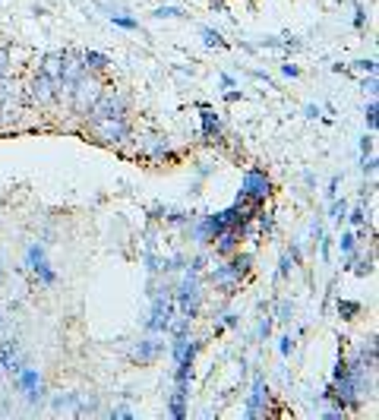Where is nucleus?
I'll list each match as a JSON object with an SVG mask.
<instances>
[{
    "instance_id": "1",
    "label": "nucleus",
    "mask_w": 379,
    "mask_h": 420,
    "mask_svg": "<svg viewBox=\"0 0 379 420\" xmlns=\"http://www.w3.org/2000/svg\"><path fill=\"white\" fill-rule=\"evenodd\" d=\"M89 130H92V136H98L101 142H107V146H120V142L130 139V124H127V117L89 120Z\"/></svg>"
},
{
    "instance_id": "2",
    "label": "nucleus",
    "mask_w": 379,
    "mask_h": 420,
    "mask_svg": "<svg viewBox=\"0 0 379 420\" xmlns=\"http://www.w3.org/2000/svg\"><path fill=\"white\" fill-rule=\"evenodd\" d=\"M98 95H101V83H98L95 76H89V73H86V76L76 79V83H73V89H70V105H73V111L86 117V114L92 111V105L98 101Z\"/></svg>"
},
{
    "instance_id": "3",
    "label": "nucleus",
    "mask_w": 379,
    "mask_h": 420,
    "mask_svg": "<svg viewBox=\"0 0 379 420\" xmlns=\"http://www.w3.org/2000/svg\"><path fill=\"white\" fill-rule=\"evenodd\" d=\"M127 114V98L120 95L117 89H101L98 101L92 105V111L86 114L89 120H98V117H124Z\"/></svg>"
},
{
    "instance_id": "4",
    "label": "nucleus",
    "mask_w": 379,
    "mask_h": 420,
    "mask_svg": "<svg viewBox=\"0 0 379 420\" xmlns=\"http://www.w3.org/2000/svg\"><path fill=\"white\" fill-rule=\"evenodd\" d=\"M269 193H272V184H269L266 171H260V168H250V171L243 174L240 196H243L247 202H262Z\"/></svg>"
},
{
    "instance_id": "5",
    "label": "nucleus",
    "mask_w": 379,
    "mask_h": 420,
    "mask_svg": "<svg viewBox=\"0 0 379 420\" xmlns=\"http://www.w3.org/2000/svg\"><path fill=\"white\" fill-rule=\"evenodd\" d=\"M29 101L32 105H38V107L54 105V101H57V83H54L51 76H45V73H38V76L32 79V86H29Z\"/></svg>"
},
{
    "instance_id": "6",
    "label": "nucleus",
    "mask_w": 379,
    "mask_h": 420,
    "mask_svg": "<svg viewBox=\"0 0 379 420\" xmlns=\"http://www.w3.org/2000/svg\"><path fill=\"white\" fill-rule=\"evenodd\" d=\"M247 266H250V256H237L231 266L215 269V272H212V284H218V288H234V284L243 279Z\"/></svg>"
},
{
    "instance_id": "7",
    "label": "nucleus",
    "mask_w": 379,
    "mask_h": 420,
    "mask_svg": "<svg viewBox=\"0 0 379 420\" xmlns=\"http://www.w3.org/2000/svg\"><path fill=\"white\" fill-rule=\"evenodd\" d=\"M29 266H32V275H35L42 284H54V279H57L54 269L47 266V256H45L42 243H32V247H29Z\"/></svg>"
},
{
    "instance_id": "8",
    "label": "nucleus",
    "mask_w": 379,
    "mask_h": 420,
    "mask_svg": "<svg viewBox=\"0 0 379 420\" xmlns=\"http://www.w3.org/2000/svg\"><path fill=\"white\" fill-rule=\"evenodd\" d=\"M180 310H184V316H190L193 320L196 310H199V284H196L193 275H187V281L180 284Z\"/></svg>"
},
{
    "instance_id": "9",
    "label": "nucleus",
    "mask_w": 379,
    "mask_h": 420,
    "mask_svg": "<svg viewBox=\"0 0 379 420\" xmlns=\"http://www.w3.org/2000/svg\"><path fill=\"white\" fill-rule=\"evenodd\" d=\"M171 326V301L165 297H155V310H152V320H148V329L152 332H161Z\"/></svg>"
},
{
    "instance_id": "10",
    "label": "nucleus",
    "mask_w": 379,
    "mask_h": 420,
    "mask_svg": "<svg viewBox=\"0 0 379 420\" xmlns=\"http://www.w3.org/2000/svg\"><path fill=\"white\" fill-rule=\"evenodd\" d=\"M16 383H19V389H23L25 395L32 398V402L42 395V376H38V370H19V373H16Z\"/></svg>"
},
{
    "instance_id": "11",
    "label": "nucleus",
    "mask_w": 379,
    "mask_h": 420,
    "mask_svg": "<svg viewBox=\"0 0 379 420\" xmlns=\"http://www.w3.org/2000/svg\"><path fill=\"white\" fill-rule=\"evenodd\" d=\"M64 60H66V54H47V57L42 60V73L45 76H51L54 83H60V76H64Z\"/></svg>"
},
{
    "instance_id": "12",
    "label": "nucleus",
    "mask_w": 379,
    "mask_h": 420,
    "mask_svg": "<svg viewBox=\"0 0 379 420\" xmlns=\"http://www.w3.org/2000/svg\"><path fill=\"white\" fill-rule=\"evenodd\" d=\"M262 404H269V389L262 383H256L253 385V395H250V402H247V414L250 417H260L262 414Z\"/></svg>"
},
{
    "instance_id": "13",
    "label": "nucleus",
    "mask_w": 379,
    "mask_h": 420,
    "mask_svg": "<svg viewBox=\"0 0 379 420\" xmlns=\"http://www.w3.org/2000/svg\"><path fill=\"white\" fill-rule=\"evenodd\" d=\"M202 133H206V139H221V117L215 111H202Z\"/></svg>"
},
{
    "instance_id": "14",
    "label": "nucleus",
    "mask_w": 379,
    "mask_h": 420,
    "mask_svg": "<svg viewBox=\"0 0 379 420\" xmlns=\"http://www.w3.org/2000/svg\"><path fill=\"white\" fill-rule=\"evenodd\" d=\"M13 105H16V89L10 86L6 76H0V114H6Z\"/></svg>"
},
{
    "instance_id": "15",
    "label": "nucleus",
    "mask_w": 379,
    "mask_h": 420,
    "mask_svg": "<svg viewBox=\"0 0 379 420\" xmlns=\"http://www.w3.org/2000/svg\"><path fill=\"white\" fill-rule=\"evenodd\" d=\"M155 354H158V344H155V342H148V338H146V342H139V348L133 351V361H139V363H148Z\"/></svg>"
},
{
    "instance_id": "16",
    "label": "nucleus",
    "mask_w": 379,
    "mask_h": 420,
    "mask_svg": "<svg viewBox=\"0 0 379 420\" xmlns=\"http://www.w3.org/2000/svg\"><path fill=\"white\" fill-rule=\"evenodd\" d=\"M83 64H86V70H107V66H111V60H107L105 54H98V51H86Z\"/></svg>"
},
{
    "instance_id": "17",
    "label": "nucleus",
    "mask_w": 379,
    "mask_h": 420,
    "mask_svg": "<svg viewBox=\"0 0 379 420\" xmlns=\"http://www.w3.org/2000/svg\"><path fill=\"white\" fill-rule=\"evenodd\" d=\"M168 139H161V136H152V139H146V146H142V152L146 155H155V158H161V155H168Z\"/></svg>"
},
{
    "instance_id": "18",
    "label": "nucleus",
    "mask_w": 379,
    "mask_h": 420,
    "mask_svg": "<svg viewBox=\"0 0 379 420\" xmlns=\"http://www.w3.org/2000/svg\"><path fill=\"white\" fill-rule=\"evenodd\" d=\"M111 23L114 25H120V29H136V19H130V16H124V13H114V16H111Z\"/></svg>"
},
{
    "instance_id": "19",
    "label": "nucleus",
    "mask_w": 379,
    "mask_h": 420,
    "mask_svg": "<svg viewBox=\"0 0 379 420\" xmlns=\"http://www.w3.org/2000/svg\"><path fill=\"white\" fill-rule=\"evenodd\" d=\"M338 247H342V253L348 256V259H354V234H344Z\"/></svg>"
},
{
    "instance_id": "20",
    "label": "nucleus",
    "mask_w": 379,
    "mask_h": 420,
    "mask_svg": "<svg viewBox=\"0 0 379 420\" xmlns=\"http://www.w3.org/2000/svg\"><path fill=\"white\" fill-rule=\"evenodd\" d=\"M155 16H161V19H177V16H184V13H180L177 6H161V10H155Z\"/></svg>"
},
{
    "instance_id": "21",
    "label": "nucleus",
    "mask_w": 379,
    "mask_h": 420,
    "mask_svg": "<svg viewBox=\"0 0 379 420\" xmlns=\"http://www.w3.org/2000/svg\"><path fill=\"white\" fill-rule=\"evenodd\" d=\"M202 38H206V45H212V47H221V45H225L218 32H212V29H202Z\"/></svg>"
},
{
    "instance_id": "22",
    "label": "nucleus",
    "mask_w": 379,
    "mask_h": 420,
    "mask_svg": "<svg viewBox=\"0 0 379 420\" xmlns=\"http://www.w3.org/2000/svg\"><path fill=\"white\" fill-rule=\"evenodd\" d=\"M367 127H370V130L376 127V101H370V105H367Z\"/></svg>"
},
{
    "instance_id": "23",
    "label": "nucleus",
    "mask_w": 379,
    "mask_h": 420,
    "mask_svg": "<svg viewBox=\"0 0 379 420\" xmlns=\"http://www.w3.org/2000/svg\"><path fill=\"white\" fill-rule=\"evenodd\" d=\"M6 66H10V54L0 47V76H6Z\"/></svg>"
},
{
    "instance_id": "24",
    "label": "nucleus",
    "mask_w": 379,
    "mask_h": 420,
    "mask_svg": "<svg viewBox=\"0 0 379 420\" xmlns=\"http://www.w3.org/2000/svg\"><path fill=\"white\" fill-rule=\"evenodd\" d=\"M351 221H354V225H363V221H367L363 218V209H354V212H351Z\"/></svg>"
},
{
    "instance_id": "25",
    "label": "nucleus",
    "mask_w": 379,
    "mask_h": 420,
    "mask_svg": "<svg viewBox=\"0 0 379 420\" xmlns=\"http://www.w3.org/2000/svg\"><path fill=\"white\" fill-rule=\"evenodd\" d=\"M342 313L344 316H354L357 313V303H342Z\"/></svg>"
}]
</instances>
